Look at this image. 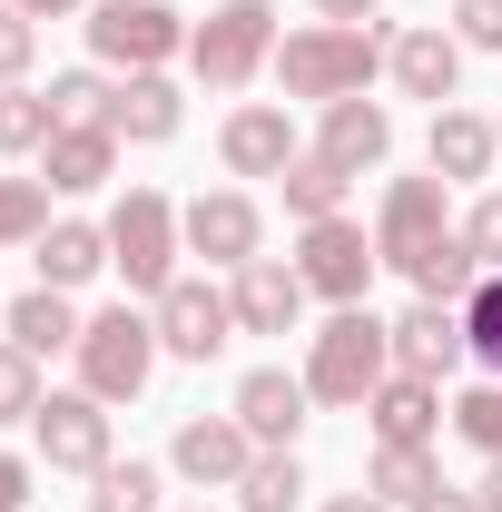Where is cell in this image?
Instances as JSON below:
<instances>
[{
    "label": "cell",
    "mask_w": 502,
    "mask_h": 512,
    "mask_svg": "<svg viewBox=\"0 0 502 512\" xmlns=\"http://www.w3.org/2000/svg\"><path fill=\"white\" fill-rule=\"evenodd\" d=\"M158 316H138V306H99V316L79 325V394H99V404H138L148 375H158Z\"/></svg>",
    "instance_id": "3"
},
{
    "label": "cell",
    "mask_w": 502,
    "mask_h": 512,
    "mask_svg": "<svg viewBox=\"0 0 502 512\" xmlns=\"http://www.w3.org/2000/svg\"><path fill=\"white\" fill-rule=\"evenodd\" d=\"M256 453H266V444H256L237 414H188V424H178V444H168V473H188L197 493H237Z\"/></svg>",
    "instance_id": "11"
},
{
    "label": "cell",
    "mask_w": 502,
    "mask_h": 512,
    "mask_svg": "<svg viewBox=\"0 0 502 512\" xmlns=\"http://www.w3.org/2000/svg\"><path fill=\"white\" fill-rule=\"evenodd\" d=\"M178 227H188V256H207V266H247V256H266V217H256L247 188H207L178 207Z\"/></svg>",
    "instance_id": "12"
},
{
    "label": "cell",
    "mask_w": 502,
    "mask_h": 512,
    "mask_svg": "<svg viewBox=\"0 0 502 512\" xmlns=\"http://www.w3.org/2000/svg\"><path fill=\"white\" fill-rule=\"evenodd\" d=\"M99 493L89 512H158V463H109V473H89Z\"/></svg>",
    "instance_id": "32"
},
{
    "label": "cell",
    "mask_w": 502,
    "mask_h": 512,
    "mask_svg": "<svg viewBox=\"0 0 502 512\" xmlns=\"http://www.w3.org/2000/svg\"><path fill=\"white\" fill-rule=\"evenodd\" d=\"M365 424H375V444H434L443 424V384H424V375H384L375 394H365Z\"/></svg>",
    "instance_id": "21"
},
{
    "label": "cell",
    "mask_w": 502,
    "mask_h": 512,
    "mask_svg": "<svg viewBox=\"0 0 502 512\" xmlns=\"http://www.w3.org/2000/svg\"><path fill=\"white\" fill-rule=\"evenodd\" d=\"M40 394H50V384H40V355L0 335V424H30V414H40Z\"/></svg>",
    "instance_id": "31"
},
{
    "label": "cell",
    "mask_w": 502,
    "mask_h": 512,
    "mask_svg": "<svg viewBox=\"0 0 502 512\" xmlns=\"http://www.w3.org/2000/svg\"><path fill=\"white\" fill-rule=\"evenodd\" d=\"M30 444H40V463L50 473H109L119 453H109V404L99 394H40V414H30Z\"/></svg>",
    "instance_id": "9"
},
{
    "label": "cell",
    "mask_w": 502,
    "mask_h": 512,
    "mask_svg": "<svg viewBox=\"0 0 502 512\" xmlns=\"http://www.w3.org/2000/svg\"><path fill=\"white\" fill-rule=\"evenodd\" d=\"M394 375V335H384L375 306H335V316L306 335V394L335 404V414H365V394Z\"/></svg>",
    "instance_id": "2"
},
{
    "label": "cell",
    "mask_w": 502,
    "mask_h": 512,
    "mask_svg": "<svg viewBox=\"0 0 502 512\" xmlns=\"http://www.w3.org/2000/svg\"><path fill=\"white\" fill-rule=\"evenodd\" d=\"M315 512H394V503H384V493H325Z\"/></svg>",
    "instance_id": "41"
},
{
    "label": "cell",
    "mask_w": 502,
    "mask_h": 512,
    "mask_svg": "<svg viewBox=\"0 0 502 512\" xmlns=\"http://www.w3.org/2000/svg\"><path fill=\"white\" fill-rule=\"evenodd\" d=\"M178 119H188V99H178L168 69H128L119 89H109V128H119V148H168Z\"/></svg>",
    "instance_id": "18"
},
{
    "label": "cell",
    "mask_w": 502,
    "mask_h": 512,
    "mask_svg": "<svg viewBox=\"0 0 502 512\" xmlns=\"http://www.w3.org/2000/svg\"><path fill=\"white\" fill-rule=\"evenodd\" d=\"M50 138H60L50 89H0V158H40Z\"/></svg>",
    "instance_id": "27"
},
{
    "label": "cell",
    "mask_w": 502,
    "mask_h": 512,
    "mask_svg": "<svg viewBox=\"0 0 502 512\" xmlns=\"http://www.w3.org/2000/svg\"><path fill=\"white\" fill-rule=\"evenodd\" d=\"M40 178H50V197H89V188H109V178H119V128H109V119L60 128V138L40 148Z\"/></svg>",
    "instance_id": "20"
},
{
    "label": "cell",
    "mask_w": 502,
    "mask_h": 512,
    "mask_svg": "<svg viewBox=\"0 0 502 512\" xmlns=\"http://www.w3.org/2000/svg\"><path fill=\"white\" fill-rule=\"evenodd\" d=\"M178 256H188V227H178V207L158 188H128L119 207H109V266L128 276V296H168L178 286Z\"/></svg>",
    "instance_id": "4"
},
{
    "label": "cell",
    "mask_w": 502,
    "mask_h": 512,
    "mask_svg": "<svg viewBox=\"0 0 502 512\" xmlns=\"http://www.w3.org/2000/svg\"><path fill=\"white\" fill-rule=\"evenodd\" d=\"M384 335H394V375H424V384H443L463 355H473V335H463V306H434V296H414V306L384 325Z\"/></svg>",
    "instance_id": "15"
},
{
    "label": "cell",
    "mask_w": 502,
    "mask_h": 512,
    "mask_svg": "<svg viewBox=\"0 0 502 512\" xmlns=\"http://www.w3.org/2000/svg\"><path fill=\"white\" fill-rule=\"evenodd\" d=\"M463 247L483 256V276H502V188H483L463 207Z\"/></svg>",
    "instance_id": "36"
},
{
    "label": "cell",
    "mask_w": 502,
    "mask_h": 512,
    "mask_svg": "<svg viewBox=\"0 0 502 512\" xmlns=\"http://www.w3.org/2000/svg\"><path fill=\"white\" fill-rule=\"evenodd\" d=\"M188 512H217V503H188Z\"/></svg>",
    "instance_id": "44"
},
{
    "label": "cell",
    "mask_w": 502,
    "mask_h": 512,
    "mask_svg": "<svg viewBox=\"0 0 502 512\" xmlns=\"http://www.w3.org/2000/svg\"><path fill=\"white\" fill-rule=\"evenodd\" d=\"M276 188H286V217H296V227H315V217H345V188H355V178H345L335 158H315V148H306Z\"/></svg>",
    "instance_id": "25"
},
{
    "label": "cell",
    "mask_w": 502,
    "mask_h": 512,
    "mask_svg": "<svg viewBox=\"0 0 502 512\" xmlns=\"http://www.w3.org/2000/svg\"><path fill=\"white\" fill-rule=\"evenodd\" d=\"M463 335H473V365L502 375V276H483V286L463 296Z\"/></svg>",
    "instance_id": "33"
},
{
    "label": "cell",
    "mask_w": 502,
    "mask_h": 512,
    "mask_svg": "<svg viewBox=\"0 0 502 512\" xmlns=\"http://www.w3.org/2000/svg\"><path fill=\"white\" fill-rule=\"evenodd\" d=\"M453 40L463 50H502V0H453Z\"/></svg>",
    "instance_id": "37"
},
{
    "label": "cell",
    "mask_w": 502,
    "mask_h": 512,
    "mask_svg": "<svg viewBox=\"0 0 502 512\" xmlns=\"http://www.w3.org/2000/svg\"><path fill=\"white\" fill-rule=\"evenodd\" d=\"M10 10H30V20H69L79 0H10Z\"/></svg>",
    "instance_id": "43"
},
{
    "label": "cell",
    "mask_w": 502,
    "mask_h": 512,
    "mask_svg": "<svg viewBox=\"0 0 502 512\" xmlns=\"http://www.w3.org/2000/svg\"><path fill=\"white\" fill-rule=\"evenodd\" d=\"M384 69H394L404 99L453 109V89H463V40H453L443 20H404V30H384Z\"/></svg>",
    "instance_id": "14"
},
{
    "label": "cell",
    "mask_w": 502,
    "mask_h": 512,
    "mask_svg": "<svg viewBox=\"0 0 502 512\" xmlns=\"http://www.w3.org/2000/svg\"><path fill=\"white\" fill-rule=\"evenodd\" d=\"M227 306H237V335H296V316H306V276H296L286 256H247V266L227 276Z\"/></svg>",
    "instance_id": "16"
},
{
    "label": "cell",
    "mask_w": 502,
    "mask_h": 512,
    "mask_svg": "<svg viewBox=\"0 0 502 512\" xmlns=\"http://www.w3.org/2000/svg\"><path fill=\"white\" fill-rule=\"evenodd\" d=\"M375 69H384V30L375 20H365V30H355V20H306V30L276 40V89H286V99H315V109H325V99H365Z\"/></svg>",
    "instance_id": "1"
},
{
    "label": "cell",
    "mask_w": 502,
    "mask_h": 512,
    "mask_svg": "<svg viewBox=\"0 0 502 512\" xmlns=\"http://www.w3.org/2000/svg\"><path fill=\"white\" fill-rule=\"evenodd\" d=\"M89 50L109 69H168L188 50V20H178L168 0H99V10H89Z\"/></svg>",
    "instance_id": "7"
},
{
    "label": "cell",
    "mask_w": 502,
    "mask_h": 512,
    "mask_svg": "<svg viewBox=\"0 0 502 512\" xmlns=\"http://www.w3.org/2000/svg\"><path fill=\"white\" fill-rule=\"evenodd\" d=\"M375 10H384V0H315V20H355V30H365Z\"/></svg>",
    "instance_id": "40"
},
{
    "label": "cell",
    "mask_w": 502,
    "mask_h": 512,
    "mask_svg": "<svg viewBox=\"0 0 502 512\" xmlns=\"http://www.w3.org/2000/svg\"><path fill=\"white\" fill-rule=\"evenodd\" d=\"M306 375H286V365H256V375H237V404H227V414H237V424H247L256 444L266 453H296V434H306Z\"/></svg>",
    "instance_id": "17"
},
{
    "label": "cell",
    "mask_w": 502,
    "mask_h": 512,
    "mask_svg": "<svg viewBox=\"0 0 502 512\" xmlns=\"http://www.w3.org/2000/svg\"><path fill=\"white\" fill-rule=\"evenodd\" d=\"M414 512H483V493H453V483H434V493H424Z\"/></svg>",
    "instance_id": "39"
},
{
    "label": "cell",
    "mask_w": 502,
    "mask_h": 512,
    "mask_svg": "<svg viewBox=\"0 0 502 512\" xmlns=\"http://www.w3.org/2000/svg\"><path fill=\"white\" fill-rule=\"evenodd\" d=\"M158 345L178 355V365H207V355H227V335H237V306H227V286H207V276H178L158 306Z\"/></svg>",
    "instance_id": "10"
},
{
    "label": "cell",
    "mask_w": 502,
    "mask_h": 512,
    "mask_svg": "<svg viewBox=\"0 0 502 512\" xmlns=\"http://www.w3.org/2000/svg\"><path fill=\"white\" fill-rule=\"evenodd\" d=\"M443 483V463H434V444H375V473H365V493H384V503H424Z\"/></svg>",
    "instance_id": "26"
},
{
    "label": "cell",
    "mask_w": 502,
    "mask_h": 512,
    "mask_svg": "<svg viewBox=\"0 0 502 512\" xmlns=\"http://www.w3.org/2000/svg\"><path fill=\"white\" fill-rule=\"evenodd\" d=\"M424 158H434L443 188H483V178H493V158H502V128H493V119H473V109H434Z\"/></svg>",
    "instance_id": "22"
},
{
    "label": "cell",
    "mask_w": 502,
    "mask_h": 512,
    "mask_svg": "<svg viewBox=\"0 0 502 512\" xmlns=\"http://www.w3.org/2000/svg\"><path fill=\"white\" fill-rule=\"evenodd\" d=\"M493 128H502V119H493Z\"/></svg>",
    "instance_id": "45"
},
{
    "label": "cell",
    "mask_w": 502,
    "mask_h": 512,
    "mask_svg": "<svg viewBox=\"0 0 502 512\" xmlns=\"http://www.w3.org/2000/svg\"><path fill=\"white\" fill-rule=\"evenodd\" d=\"M453 434H463V444L483 453V463L502 453V375H483L473 394H453Z\"/></svg>",
    "instance_id": "30"
},
{
    "label": "cell",
    "mask_w": 502,
    "mask_h": 512,
    "mask_svg": "<svg viewBox=\"0 0 502 512\" xmlns=\"http://www.w3.org/2000/svg\"><path fill=\"white\" fill-rule=\"evenodd\" d=\"M30 483H40V463H30V453H0V512L30 503Z\"/></svg>",
    "instance_id": "38"
},
{
    "label": "cell",
    "mask_w": 502,
    "mask_h": 512,
    "mask_svg": "<svg viewBox=\"0 0 502 512\" xmlns=\"http://www.w3.org/2000/svg\"><path fill=\"white\" fill-rule=\"evenodd\" d=\"M188 69H197V89L237 99L256 69H276V10H266V0H217L188 30Z\"/></svg>",
    "instance_id": "5"
},
{
    "label": "cell",
    "mask_w": 502,
    "mask_h": 512,
    "mask_svg": "<svg viewBox=\"0 0 502 512\" xmlns=\"http://www.w3.org/2000/svg\"><path fill=\"white\" fill-rule=\"evenodd\" d=\"M109 89H119V79H99V69H60V79H50V109H60V128L109 119Z\"/></svg>",
    "instance_id": "34"
},
{
    "label": "cell",
    "mask_w": 502,
    "mask_h": 512,
    "mask_svg": "<svg viewBox=\"0 0 502 512\" xmlns=\"http://www.w3.org/2000/svg\"><path fill=\"white\" fill-rule=\"evenodd\" d=\"M315 158H335L345 178H365L394 158V109L384 99H325V128H315Z\"/></svg>",
    "instance_id": "19"
},
{
    "label": "cell",
    "mask_w": 502,
    "mask_h": 512,
    "mask_svg": "<svg viewBox=\"0 0 502 512\" xmlns=\"http://www.w3.org/2000/svg\"><path fill=\"white\" fill-rule=\"evenodd\" d=\"M40 286H60V296H79L99 266H109V227H89V217H50V237H40Z\"/></svg>",
    "instance_id": "23"
},
{
    "label": "cell",
    "mask_w": 502,
    "mask_h": 512,
    "mask_svg": "<svg viewBox=\"0 0 502 512\" xmlns=\"http://www.w3.org/2000/svg\"><path fill=\"white\" fill-rule=\"evenodd\" d=\"M473 493H483V512H502V453L483 463V483H473Z\"/></svg>",
    "instance_id": "42"
},
{
    "label": "cell",
    "mask_w": 502,
    "mask_h": 512,
    "mask_svg": "<svg viewBox=\"0 0 502 512\" xmlns=\"http://www.w3.org/2000/svg\"><path fill=\"white\" fill-rule=\"evenodd\" d=\"M306 503V463L296 453H256L247 483H237V512H296Z\"/></svg>",
    "instance_id": "28"
},
{
    "label": "cell",
    "mask_w": 502,
    "mask_h": 512,
    "mask_svg": "<svg viewBox=\"0 0 502 512\" xmlns=\"http://www.w3.org/2000/svg\"><path fill=\"white\" fill-rule=\"evenodd\" d=\"M30 60H40V20L0 0V89H20V79H30Z\"/></svg>",
    "instance_id": "35"
},
{
    "label": "cell",
    "mask_w": 502,
    "mask_h": 512,
    "mask_svg": "<svg viewBox=\"0 0 502 512\" xmlns=\"http://www.w3.org/2000/svg\"><path fill=\"white\" fill-rule=\"evenodd\" d=\"M453 207H443V178H394L384 188V207H375V256L394 266V276H424L443 247H453Z\"/></svg>",
    "instance_id": "6"
},
{
    "label": "cell",
    "mask_w": 502,
    "mask_h": 512,
    "mask_svg": "<svg viewBox=\"0 0 502 512\" xmlns=\"http://www.w3.org/2000/svg\"><path fill=\"white\" fill-rule=\"evenodd\" d=\"M306 148H296V119L276 109V99H237L227 128H217V168L227 178H286Z\"/></svg>",
    "instance_id": "13"
},
{
    "label": "cell",
    "mask_w": 502,
    "mask_h": 512,
    "mask_svg": "<svg viewBox=\"0 0 502 512\" xmlns=\"http://www.w3.org/2000/svg\"><path fill=\"white\" fill-rule=\"evenodd\" d=\"M79 306H69L60 286H30L20 306H10V345H30V355H79Z\"/></svg>",
    "instance_id": "24"
},
{
    "label": "cell",
    "mask_w": 502,
    "mask_h": 512,
    "mask_svg": "<svg viewBox=\"0 0 502 512\" xmlns=\"http://www.w3.org/2000/svg\"><path fill=\"white\" fill-rule=\"evenodd\" d=\"M375 237L355 227V217H315L306 237H296V276H306V296L325 306H365V286H375Z\"/></svg>",
    "instance_id": "8"
},
{
    "label": "cell",
    "mask_w": 502,
    "mask_h": 512,
    "mask_svg": "<svg viewBox=\"0 0 502 512\" xmlns=\"http://www.w3.org/2000/svg\"><path fill=\"white\" fill-rule=\"evenodd\" d=\"M50 237V178H0V247H40Z\"/></svg>",
    "instance_id": "29"
}]
</instances>
